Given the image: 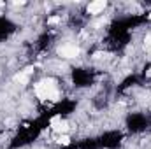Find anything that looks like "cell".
Segmentation results:
<instances>
[{
    "label": "cell",
    "mask_w": 151,
    "mask_h": 149,
    "mask_svg": "<svg viewBox=\"0 0 151 149\" xmlns=\"http://www.w3.org/2000/svg\"><path fill=\"white\" fill-rule=\"evenodd\" d=\"M144 46H146V47H151V34L146 35V39H144Z\"/></svg>",
    "instance_id": "obj_6"
},
{
    "label": "cell",
    "mask_w": 151,
    "mask_h": 149,
    "mask_svg": "<svg viewBox=\"0 0 151 149\" xmlns=\"http://www.w3.org/2000/svg\"><path fill=\"white\" fill-rule=\"evenodd\" d=\"M34 90H35V95L42 100H53V102L60 100V91L56 90V84L53 79H46V81L37 82Z\"/></svg>",
    "instance_id": "obj_1"
},
{
    "label": "cell",
    "mask_w": 151,
    "mask_h": 149,
    "mask_svg": "<svg viewBox=\"0 0 151 149\" xmlns=\"http://www.w3.org/2000/svg\"><path fill=\"white\" fill-rule=\"evenodd\" d=\"M56 142H58V144H62V146H69V144H70V137H69V135H65V133H62V135H58Z\"/></svg>",
    "instance_id": "obj_5"
},
{
    "label": "cell",
    "mask_w": 151,
    "mask_h": 149,
    "mask_svg": "<svg viewBox=\"0 0 151 149\" xmlns=\"http://www.w3.org/2000/svg\"><path fill=\"white\" fill-rule=\"evenodd\" d=\"M150 19H151V16H150Z\"/></svg>",
    "instance_id": "obj_8"
},
{
    "label": "cell",
    "mask_w": 151,
    "mask_h": 149,
    "mask_svg": "<svg viewBox=\"0 0 151 149\" xmlns=\"http://www.w3.org/2000/svg\"><path fill=\"white\" fill-rule=\"evenodd\" d=\"M53 128H55V132H58V133H65V132L69 130V123H67V121H60V117H55V119H53Z\"/></svg>",
    "instance_id": "obj_4"
},
{
    "label": "cell",
    "mask_w": 151,
    "mask_h": 149,
    "mask_svg": "<svg viewBox=\"0 0 151 149\" xmlns=\"http://www.w3.org/2000/svg\"><path fill=\"white\" fill-rule=\"evenodd\" d=\"M106 7H107V2L106 0H97V2H91L86 11H88V14H100Z\"/></svg>",
    "instance_id": "obj_3"
},
{
    "label": "cell",
    "mask_w": 151,
    "mask_h": 149,
    "mask_svg": "<svg viewBox=\"0 0 151 149\" xmlns=\"http://www.w3.org/2000/svg\"><path fill=\"white\" fill-rule=\"evenodd\" d=\"M58 21H60V18H51V19H49L51 25H55V23H58Z\"/></svg>",
    "instance_id": "obj_7"
},
{
    "label": "cell",
    "mask_w": 151,
    "mask_h": 149,
    "mask_svg": "<svg viewBox=\"0 0 151 149\" xmlns=\"http://www.w3.org/2000/svg\"><path fill=\"white\" fill-rule=\"evenodd\" d=\"M58 54L63 58H76V56H79V47L74 44H65L58 49Z\"/></svg>",
    "instance_id": "obj_2"
}]
</instances>
